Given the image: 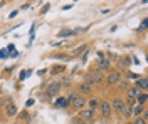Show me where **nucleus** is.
Here are the masks:
<instances>
[{"label":"nucleus","mask_w":148,"mask_h":124,"mask_svg":"<svg viewBox=\"0 0 148 124\" xmlns=\"http://www.w3.org/2000/svg\"><path fill=\"white\" fill-rule=\"evenodd\" d=\"M94 112L96 111H91V109H81L78 114V119H81L84 124H91L94 121Z\"/></svg>","instance_id":"1"},{"label":"nucleus","mask_w":148,"mask_h":124,"mask_svg":"<svg viewBox=\"0 0 148 124\" xmlns=\"http://www.w3.org/2000/svg\"><path fill=\"white\" fill-rule=\"evenodd\" d=\"M99 107H101V116H103V117H109L111 112H113V109H111V102H109V101H101Z\"/></svg>","instance_id":"2"},{"label":"nucleus","mask_w":148,"mask_h":124,"mask_svg":"<svg viewBox=\"0 0 148 124\" xmlns=\"http://www.w3.org/2000/svg\"><path fill=\"white\" fill-rule=\"evenodd\" d=\"M106 81H108V84H118L119 81H121V72H119V70L109 72L108 77H106Z\"/></svg>","instance_id":"3"},{"label":"nucleus","mask_w":148,"mask_h":124,"mask_svg":"<svg viewBox=\"0 0 148 124\" xmlns=\"http://www.w3.org/2000/svg\"><path fill=\"white\" fill-rule=\"evenodd\" d=\"M61 87H62V84L61 82H50L49 86H47V94L49 96H56L61 92Z\"/></svg>","instance_id":"4"},{"label":"nucleus","mask_w":148,"mask_h":124,"mask_svg":"<svg viewBox=\"0 0 148 124\" xmlns=\"http://www.w3.org/2000/svg\"><path fill=\"white\" fill-rule=\"evenodd\" d=\"M123 107H125V101H123L121 97H115L113 102H111V109H115L116 112H121Z\"/></svg>","instance_id":"5"},{"label":"nucleus","mask_w":148,"mask_h":124,"mask_svg":"<svg viewBox=\"0 0 148 124\" xmlns=\"http://www.w3.org/2000/svg\"><path fill=\"white\" fill-rule=\"evenodd\" d=\"M5 114L9 116V117H12V116L19 114V109H17V106L14 104V102H9V104L5 106Z\"/></svg>","instance_id":"6"},{"label":"nucleus","mask_w":148,"mask_h":124,"mask_svg":"<svg viewBox=\"0 0 148 124\" xmlns=\"http://www.w3.org/2000/svg\"><path fill=\"white\" fill-rule=\"evenodd\" d=\"M71 104L74 106L76 109H79V111H81V109L84 107V104H86V99H84L83 96H76V99H74V101H72Z\"/></svg>","instance_id":"7"},{"label":"nucleus","mask_w":148,"mask_h":124,"mask_svg":"<svg viewBox=\"0 0 148 124\" xmlns=\"http://www.w3.org/2000/svg\"><path fill=\"white\" fill-rule=\"evenodd\" d=\"M98 67H99L101 72H103V70H109V69H111V60H108V59H101V60H98Z\"/></svg>","instance_id":"8"},{"label":"nucleus","mask_w":148,"mask_h":124,"mask_svg":"<svg viewBox=\"0 0 148 124\" xmlns=\"http://www.w3.org/2000/svg\"><path fill=\"white\" fill-rule=\"evenodd\" d=\"M131 116H135V117H140V116H145V106H140L136 104L133 109H131Z\"/></svg>","instance_id":"9"},{"label":"nucleus","mask_w":148,"mask_h":124,"mask_svg":"<svg viewBox=\"0 0 148 124\" xmlns=\"http://www.w3.org/2000/svg\"><path fill=\"white\" fill-rule=\"evenodd\" d=\"M91 76H93V81H94V84H98V82H101V81L104 79L103 72H101L99 69H94V70H91Z\"/></svg>","instance_id":"10"},{"label":"nucleus","mask_w":148,"mask_h":124,"mask_svg":"<svg viewBox=\"0 0 148 124\" xmlns=\"http://www.w3.org/2000/svg\"><path fill=\"white\" fill-rule=\"evenodd\" d=\"M135 87H138L140 91H147V87H148V81H147V77H140L138 81L135 82Z\"/></svg>","instance_id":"11"},{"label":"nucleus","mask_w":148,"mask_h":124,"mask_svg":"<svg viewBox=\"0 0 148 124\" xmlns=\"http://www.w3.org/2000/svg\"><path fill=\"white\" fill-rule=\"evenodd\" d=\"M99 104H101V101H99L98 97H91V99L88 101V106H89L91 111H96V109L99 107Z\"/></svg>","instance_id":"12"},{"label":"nucleus","mask_w":148,"mask_h":124,"mask_svg":"<svg viewBox=\"0 0 148 124\" xmlns=\"http://www.w3.org/2000/svg\"><path fill=\"white\" fill-rule=\"evenodd\" d=\"M141 94V91H140L138 87H130L128 89V99H136V97H138V96Z\"/></svg>","instance_id":"13"},{"label":"nucleus","mask_w":148,"mask_h":124,"mask_svg":"<svg viewBox=\"0 0 148 124\" xmlns=\"http://www.w3.org/2000/svg\"><path fill=\"white\" fill-rule=\"evenodd\" d=\"M54 106H56V107H61V109H62V107H68V101H66V97H57V99H56V102H54Z\"/></svg>","instance_id":"14"},{"label":"nucleus","mask_w":148,"mask_h":124,"mask_svg":"<svg viewBox=\"0 0 148 124\" xmlns=\"http://www.w3.org/2000/svg\"><path fill=\"white\" fill-rule=\"evenodd\" d=\"M131 109H133V107H130V106H126V104H125V107H123V111H121L119 114L123 116L125 119H130V117H131Z\"/></svg>","instance_id":"15"},{"label":"nucleus","mask_w":148,"mask_h":124,"mask_svg":"<svg viewBox=\"0 0 148 124\" xmlns=\"http://www.w3.org/2000/svg\"><path fill=\"white\" fill-rule=\"evenodd\" d=\"M148 101V96L145 94V92H141V94L136 97V104H140V106H145V102Z\"/></svg>","instance_id":"16"},{"label":"nucleus","mask_w":148,"mask_h":124,"mask_svg":"<svg viewBox=\"0 0 148 124\" xmlns=\"http://www.w3.org/2000/svg\"><path fill=\"white\" fill-rule=\"evenodd\" d=\"M84 84H88V86H94V81H93V76H91V72L84 74Z\"/></svg>","instance_id":"17"},{"label":"nucleus","mask_w":148,"mask_h":124,"mask_svg":"<svg viewBox=\"0 0 148 124\" xmlns=\"http://www.w3.org/2000/svg\"><path fill=\"white\" fill-rule=\"evenodd\" d=\"M64 70H66V67H64V66H54L50 72H52V74L56 76V74H61V72H64Z\"/></svg>","instance_id":"18"},{"label":"nucleus","mask_w":148,"mask_h":124,"mask_svg":"<svg viewBox=\"0 0 148 124\" xmlns=\"http://www.w3.org/2000/svg\"><path fill=\"white\" fill-rule=\"evenodd\" d=\"M79 91H81L83 94H89V92H91V86H88V84H84V82H83V84L79 86Z\"/></svg>","instance_id":"19"},{"label":"nucleus","mask_w":148,"mask_h":124,"mask_svg":"<svg viewBox=\"0 0 148 124\" xmlns=\"http://www.w3.org/2000/svg\"><path fill=\"white\" fill-rule=\"evenodd\" d=\"M57 35H59V37H69V35H74V34H72L71 29H66V30H62V32H59Z\"/></svg>","instance_id":"20"},{"label":"nucleus","mask_w":148,"mask_h":124,"mask_svg":"<svg viewBox=\"0 0 148 124\" xmlns=\"http://www.w3.org/2000/svg\"><path fill=\"white\" fill-rule=\"evenodd\" d=\"M30 74H32V70H22V72H20V81H24V79H25V77L27 76H30Z\"/></svg>","instance_id":"21"},{"label":"nucleus","mask_w":148,"mask_h":124,"mask_svg":"<svg viewBox=\"0 0 148 124\" xmlns=\"http://www.w3.org/2000/svg\"><path fill=\"white\" fill-rule=\"evenodd\" d=\"M88 50V45H79L76 50H74V54H81V52H86Z\"/></svg>","instance_id":"22"},{"label":"nucleus","mask_w":148,"mask_h":124,"mask_svg":"<svg viewBox=\"0 0 148 124\" xmlns=\"http://www.w3.org/2000/svg\"><path fill=\"white\" fill-rule=\"evenodd\" d=\"M76 92H71L69 96H68V97H66V101H68V104H71V102H72V101H74V99H76Z\"/></svg>","instance_id":"23"},{"label":"nucleus","mask_w":148,"mask_h":124,"mask_svg":"<svg viewBox=\"0 0 148 124\" xmlns=\"http://www.w3.org/2000/svg\"><path fill=\"white\" fill-rule=\"evenodd\" d=\"M135 124H147V119H145L143 116H140V117H135Z\"/></svg>","instance_id":"24"},{"label":"nucleus","mask_w":148,"mask_h":124,"mask_svg":"<svg viewBox=\"0 0 148 124\" xmlns=\"http://www.w3.org/2000/svg\"><path fill=\"white\" fill-rule=\"evenodd\" d=\"M9 57V52H7V49L5 50H0V59H7Z\"/></svg>","instance_id":"25"},{"label":"nucleus","mask_w":148,"mask_h":124,"mask_svg":"<svg viewBox=\"0 0 148 124\" xmlns=\"http://www.w3.org/2000/svg\"><path fill=\"white\" fill-rule=\"evenodd\" d=\"M128 77H130V79H135V81H138V79H140V74H133V72H128Z\"/></svg>","instance_id":"26"},{"label":"nucleus","mask_w":148,"mask_h":124,"mask_svg":"<svg viewBox=\"0 0 148 124\" xmlns=\"http://www.w3.org/2000/svg\"><path fill=\"white\" fill-rule=\"evenodd\" d=\"M71 124H84V123H83L81 119H78V117H74V119L71 121Z\"/></svg>","instance_id":"27"},{"label":"nucleus","mask_w":148,"mask_h":124,"mask_svg":"<svg viewBox=\"0 0 148 124\" xmlns=\"http://www.w3.org/2000/svg\"><path fill=\"white\" fill-rule=\"evenodd\" d=\"M14 49H15V45H14V44H10L9 47H7V52H9V54H12V52H14Z\"/></svg>","instance_id":"28"},{"label":"nucleus","mask_w":148,"mask_h":124,"mask_svg":"<svg viewBox=\"0 0 148 124\" xmlns=\"http://www.w3.org/2000/svg\"><path fill=\"white\" fill-rule=\"evenodd\" d=\"M147 29V19L143 20V22H141V25H140V30H145Z\"/></svg>","instance_id":"29"},{"label":"nucleus","mask_w":148,"mask_h":124,"mask_svg":"<svg viewBox=\"0 0 148 124\" xmlns=\"http://www.w3.org/2000/svg\"><path fill=\"white\" fill-rule=\"evenodd\" d=\"M118 86H119V89L123 91V89H126V82H118Z\"/></svg>","instance_id":"30"},{"label":"nucleus","mask_w":148,"mask_h":124,"mask_svg":"<svg viewBox=\"0 0 148 124\" xmlns=\"http://www.w3.org/2000/svg\"><path fill=\"white\" fill-rule=\"evenodd\" d=\"M34 104V99H29V101H27V102H25V106H27V107H30V106Z\"/></svg>","instance_id":"31"},{"label":"nucleus","mask_w":148,"mask_h":124,"mask_svg":"<svg viewBox=\"0 0 148 124\" xmlns=\"http://www.w3.org/2000/svg\"><path fill=\"white\" fill-rule=\"evenodd\" d=\"M121 66H128V59H121Z\"/></svg>","instance_id":"32"},{"label":"nucleus","mask_w":148,"mask_h":124,"mask_svg":"<svg viewBox=\"0 0 148 124\" xmlns=\"http://www.w3.org/2000/svg\"><path fill=\"white\" fill-rule=\"evenodd\" d=\"M15 15H17V10H14V12H10V15H9V17H10V19H14Z\"/></svg>","instance_id":"33"},{"label":"nucleus","mask_w":148,"mask_h":124,"mask_svg":"<svg viewBox=\"0 0 148 124\" xmlns=\"http://www.w3.org/2000/svg\"><path fill=\"white\" fill-rule=\"evenodd\" d=\"M86 59H88V50L84 52V56H83V62H86Z\"/></svg>","instance_id":"34"},{"label":"nucleus","mask_w":148,"mask_h":124,"mask_svg":"<svg viewBox=\"0 0 148 124\" xmlns=\"http://www.w3.org/2000/svg\"><path fill=\"white\" fill-rule=\"evenodd\" d=\"M0 96H2V91H0Z\"/></svg>","instance_id":"35"}]
</instances>
